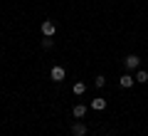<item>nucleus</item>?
Here are the masks:
<instances>
[{
	"instance_id": "f257e3e1",
	"label": "nucleus",
	"mask_w": 148,
	"mask_h": 136,
	"mask_svg": "<svg viewBox=\"0 0 148 136\" xmlns=\"http://www.w3.org/2000/svg\"><path fill=\"white\" fill-rule=\"evenodd\" d=\"M40 30H42V35H45V37H52L54 32H57V25H54L52 20H45V22H42V27H40Z\"/></svg>"
},
{
	"instance_id": "f03ea898",
	"label": "nucleus",
	"mask_w": 148,
	"mask_h": 136,
	"mask_svg": "<svg viewBox=\"0 0 148 136\" xmlns=\"http://www.w3.org/2000/svg\"><path fill=\"white\" fill-rule=\"evenodd\" d=\"M49 79H52V82H62V79H64V67H59V64L52 67V69H49Z\"/></svg>"
},
{
	"instance_id": "7ed1b4c3",
	"label": "nucleus",
	"mask_w": 148,
	"mask_h": 136,
	"mask_svg": "<svg viewBox=\"0 0 148 136\" xmlns=\"http://www.w3.org/2000/svg\"><path fill=\"white\" fill-rule=\"evenodd\" d=\"M123 64H126L128 69H136L138 64H141V57H138V55H126V59H123Z\"/></svg>"
},
{
	"instance_id": "20e7f679",
	"label": "nucleus",
	"mask_w": 148,
	"mask_h": 136,
	"mask_svg": "<svg viewBox=\"0 0 148 136\" xmlns=\"http://www.w3.org/2000/svg\"><path fill=\"white\" fill-rule=\"evenodd\" d=\"M72 134H74V136H86V124L74 121V124H72Z\"/></svg>"
},
{
	"instance_id": "39448f33",
	"label": "nucleus",
	"mask_w": 148,
	"mask_h": 136,
	"mask_svg": "<svg viewBox=\"0 0 148 136\" xmlns=\"http://www.w3.org/2000/svg\"><path fill=\"white\" fill-rule=\"evenodd\" d=\"M133 82H136V77H131V74H121V79H119V84H121L123 89H131Z\"/></svg>"
},
{
	"instance_id": "423d86ee",
	"label": "nucleus",
	"mask_w": 148,
	"mask_h": 136,
	"mask_svg": "<svg viewBox=\"0 0 148 136\" xmlns=\"http://www.w3.org/2000/svg\"><path fill=\"white\" fill-rule=\"evenodd\" d=\"M72 114H74V119H82V116H86V106L84 104H77L72 109Z\"/></svg>"
},
{
	"instance_id": "0eeeda50",
	"label": "nucleus",
	"mask_w": 148,
	"mask_h": 136,
	"mask_svg": "<svg viewBox=\"0 0 148 136\" xmlns=\"http://www.w3.org/2000/svg\"><path fill=\"white\" fill-rule=\"evenodd\" d=\"M91 109H96V111L106 109V99H101V97H99V99H94V101H91Z\"/></svg>"
},
{
	"instance_id": "6e6552de",
	"label": "nucleus",
	"mask_w": 148,
	"mask_h": 136,
	"mask_svg": "<svg viewBox=\"0 0 148 136\" xmlns=\"http://www.w3.org/2000/svg\"><path fill=\"white\" fill-rule=\"evenodd\" d=\"M136 82H141V84L148 82V72H146V69H138V72H136Z\"/></svg>"
},
{
	"instance_id": "1a4fd4ad",
	"label": "nucleus",
	"mask_w": 148,
	"mask_h": 136,
	"mask_svg": "<svg viewBox=\"0 0 148 136\" xmlns=\"http://www.w3.org/2000/svg\"><path fill=\"white\" fill-rule=\"evenodd\" d=\"M84 92H86V84L84 82H77V84H74V94H84Z\"/></svg>"
},
{
	"instance_id": "9d476101",
	"label": "nucleus",
	"mask_w": 148,
	"mask_h": 136,
	"mask_svg": "<svg viewBox=\"0 0 148 136\" xmlns=\"http://www.w3.org/2000/svg\"><path fill=\"white\" fill-rule=\"evenodd\" d=\"M104 84H106V79H104V77H101V74H99V77L94 79V87H99V89H101V87H104Z\"/></svg>"
},
{
	"instance_id": "9b49d317",
	"label": "nucleus",
	"mask_w": 148,
	"mask_h": 136,
	"mask_svg": "<svg viewBox=\"0 0 148 136\" xmlns=\"http://www.w3.org/2000/svg\"><path fill=\"white\" fill-rule=\"evenodd\" d=\"M52 45H54V42L49 40V37H45V40H42V47H45V50H52Z\"/></svg>"
}]
</instances>
